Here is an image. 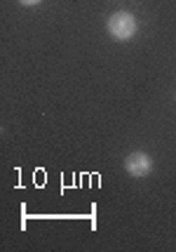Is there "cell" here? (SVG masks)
<instances>
[{
	"mask_svg": "<svg viewBox=\"0 0 176 252\" xmlns=\"http://www.w3.org/2000/svg\"><path fill=\"white\" fill-rule=\"evenodd\" d=\"M125 172L129 177H136V179L148 177L153 172V158L148 154H143V151H132L125 158Z\"/></svg>",
	"mask_w": 176,
	"mask_h": 252,
	"instance_id": "7a4b0ae2",
	"label": "cell"
},
{
	"mask_svg": "<svg viewBox=\"0 0 176 252\" xmlns=\"http://www.w3.org/2000/svg\"><path fill=\"white\" fill-rule=\"evenodd\" d=\"M106 29H108L110 38L113 40H118V43H125V40H132L136 31H139V22H136V17H134L132 12H113L108 17V22H106Z\"/></svg>",
	"mask_w": 176,
	"mask_h": 252,
	"instance_id": "6da1fadb",
	"label": "cell"
},
{
	"mask_svg": "<svg viewBox=\"0 0 176 252\" xmlns=\"http://www.w3.org/2000/svg\"><path fill=\"white\" fill-rule=\"evenodd\" d=\"M19 2H22L24 7H35V5H40L43 0H19Z\"/></svg>",
	"mask_w": 176,
	"mask_h": 252,
	"instance_id": "3957f363",
	"label": "cell"
}]
</instances>
